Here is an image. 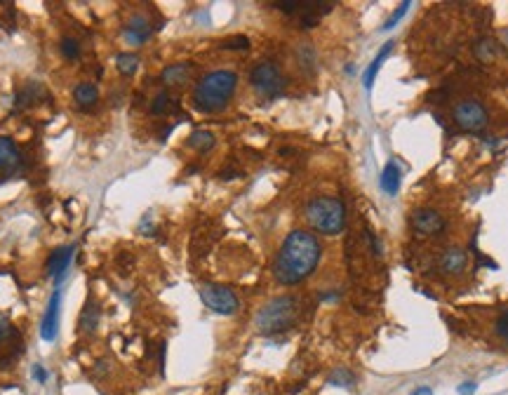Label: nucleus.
<instances>
[{"mask_svg": "<svg viewBox=\"0 0 508 395\" xmlns=\"http://www.w3.org/2000/svg\"><path fill=\"white\" fill-rule=\"evenodd\" d=\"M320 261V243L308 231H292L280 245L273 275L280 285H297L315 271Z\"/></svg>", "mask_w": 508, "mask_h": 395, "instance_id": "nucleus-1", "label": "nucleus"}, {"mask_svg": "<svg viewBox=\"0 0 508 395\" xmlns=\"http://www.w3.org/2000/svg\"><path fill=\"white\" fill-rule=\"evenodd\" d=\"M238 87V76L233 71H212L202 76L193 89V106L202 113H217L226 109Z\"/></svg>", "mask_w": 508, "mask_h": 395, "instance_id": "nucleus-2", "label": "nucleus"}, {"mask_svg": "<svg viewBox=\"0 0 508 395\" xmlns=\"http://www.w3.org/2000/svg\"><path fill=\"white\" fill-rule=\"evenodd\" d=\"M297 310H299V304H297L295 297L271 299V301H268L266 306H261V310L256 313L254 325H256V329H259V334H264V337L283 334L295 325Z\"/></svg>", "mask_w": 508, "mask_h": 395, "instance_id": "nucleus-3", "label": "nucleus"}, {"mask_svg": "<svg viewBox=\"0 0 508 395\" xmlns=\"http://www.w3.org/2000/svg\"><path fill=\"white\" fill-rule=\"evenodd\" d=\"M306 219L315 231L325 236H337L346 226V207L337 198H313L306 205Z\"/></svg>", "mask_w": 508, "mask_h": 395, "instance_id": "nucleus-4", "label": "nucleus"}, {"mask_svg": "<svg viewBox=\"0 0 508 395\" xmlns=\"http://www.w3.org/2000/svg\"><path fill=\"white\" fill-rule=\"evenodd\" d=\"M249 82H252L254 92L261 94L264 99H276L285 89V78L280 73L278 66L271 62L256 64L252 73H249Z\"/></svg>", "mask_w": 508, "mask_h": 395, "instance_id": "nucleus-5", "label": "nucleus"}, {"mask_svg": "<svg viewBox=\"0 0 508 395\" xmlns=\"http://www.w3.org/2000/svg\"><path fill=\"white\" fill-rule=\"evenodd\" d=\"M200 299L207 308L214 310L219 315H233L238 310V297L231 287L224 285H202L200 287Z\"/></svg>", "mask_w": 508, "mask_h": 395, "instance_id": "nucleus-6", "label": "nucleus"}, {"mask_svg": "<svg viewBox=\"0 0 508 395\" xmlns=\"http://www.w3.org/2000/svg\"><path fill=\"white\" fill-rule=\"evenodd\" d=\"M454 123L464 132H482L487 128V111L478 99H464L454 106Z\"/></svg>", "mask_w": 508, "mask_h": 395, "instance_id": "nucleus-7", "label": "nucleus"}, {"mask_svg": "<svg viewBox=\"0 0 508 395\" xmlns=\"http://www.w3.org/2000/svg\"><path fill=\"white\" fill-rule=\"evenodd\" d=\"M59 308H62V290L52 292L50 297V304H47V310L43 315V325H40V337L47 344H52V341L57 339V329H59Z\"/></svg>", "mask_w": 508, "mask_h": 395, "instance_id": "nucleus-8", "label": "nucleus"}, {"mask_svg": "<svg viewBox=\"0 0 508 395\" xmlns=\"http://www.w3.org/2000/svg\"><path fill=\"white\" fill-rule=\"evenodd\" d=\"M73 252H76L73 245H64V247H57L50 254V259H47V273L57 280V287L64 280V275H67L71 261H73Z\"/></svg>", "mask_w": 508, "mask_h": 395, "instance_id": "nucleus-9", "label": "nucleus"}, {"mask_svg": "<svg viewBox=\"0 0 508 395\" xmlns=\"http://www.w3.org/2000/svg\"><path fill=\"white\" fill-rule=\"evenodd\" d=\"M412 226H414L419 233H426V236H433V233H440L445 229V219H442L440 212H435V209H417L414 214H412Z\"/></svg>", "mask_w": 508, "mask_h": 395, "instance_id": "nucleus-10", "label": "nucleus"}, {"mask_svg": "<svg viewBox=\"0 0 508 395\" xmlns=\"http://www.w3.org/2000/svg\"><path fill=\"white\" fill-rule=\"evenodd\" d=\"M21 165V151L10 137H0V172H15Z\"/></svg>", "mask_w": 508, "mask_h": 395, "instance_id": "nucleus-11", "label": "nucleus"}, {"mask_svg": "<svg viewBox=\"0 0 508 395\" xmlns=\"http://www.w3.org/2000/svg\"><path fill=\"white\" fill-rule=\"evenodd\" d=\"M151 33H153V28L144 17H132V19L128 21V28H125V40L137 47V45H144L146 40L151 38Z\"/></svg>", "mask_w": 508, "mask_h": 395, "instance_id": "nucleus-12", "label": "nucleus"}, {"mask_svg": "<svg viewBox=\"0 0 508 395\" xmlns=\"http://www.w3.org/2000/svg\"><path fill=\"white\" fill-rule=\"evenodd\" d=\"M400 177H403V172H400V167L396 160H388L386 167L381 170V177H379V188L384 191L386 195H398L400 191Z\"/></svg>", "mask_w": 508, "mask_h": 395, "instance_id": "nucleus-13", "label": "nucleus"}, {"mask_svg": "<svg viewBox=\"0 0 508 395\" xmlns=\"http://www.w3.org/2000/svg\"><path fill=\"white\" fill-rule=\"evenodd\" d=\"M393 45H396V43H393V40H388V43H386V45L379 50V55H376V57L372 59V64H369V69L362 73V85H365V89H367V92H369V89H372V85H374V78H376V73H379L381 64L386 62V57L391 55Z\"/></svg>", "mask_w": 508, "mask_h": 395, "instance_id": "nucleus-14", "label": "nucleus"}, {"mask_svg": "<svg viewBox=\"0 0 508 395\" xmlns=\"http://www.w3.org/2000/svg\"><path fill=\"white\" fill-rule=\"evenodd\" d=\"M466 261H468V256H466L464 249L450 247L445 254H442L440 266H442V271H445V273H462L466 268Z\"/></svg>", "mask_w": 508, "mask_h": 395, "instance_id": "nucleus-15", "label": "nucleus"}, {"mask_svg": "<svg viewBox=\"0 0 508 395\" xmlns=\"http://www.w3.org/2000/svg\"><path fill=\"white\" fill-rule=\"evenodd\" d=\"M191 71H193V64H172L163 71V82L165 85H184V82L191 78Z\"/></svg>", "mask_w": 508, "mask_h": 395, "instance_id": "nucleus-16", "label": "nucleus"}, {"mask_svg": "<svg viewBox=\"0 0 508 395\" xmlns=\"http://www.w3.org/2000/svg\"><path fill=\"white\" fill-rule=\"evenodd\" d=\"M473 55L480 59V62H485V64H489V62H494V59H497V55H499V45H497V40L494 38H478L475 40V45H473Z\"/></svg>", "mask_w": 508, "mask_h": 395, "instance_id": "nucleus-17", "label": "nucleus"}, {"mask_svg": "<svg viewBox=\"0 0 508 395\" xmlns=\"http://www.w3.org/2000/svg\"><path fill=\"white\" fill-rule=\"evenodd\" d=\"M73 99L80 106H94L99 101V87L94 82H78L73 89Z\"/></svg>", "mask_w": 508, "mask_h": 395, "instance_id": "nucleus-18", "label": "nucleus"}, {"mask_svg": "<svg viewBox=\"0 0 508 395\" xmlns=\"http://www.w3.org/2000/svg\"><path fill=\"white\" fill-rule=\"evenodd\" d=\"M186 143H189V148H193V151L207 153L214 146V134H212V132H207V130H195V132H191V137L186 139Z\"/></svg>", "mask_w": 508, "mask_h": 395, "instance_id": "nucleus-19", "label": "nucleus"}, {"mask_svg": "<svg viewBox=\"0 0 508 395\" xmlns=\"http://www.w3.org/2000/svg\"><path fill=\"white\" fill-rule=\"evenodd\" d=\"M97 325H99V306L94 301H87L85 310L80 315V322H78V329L80 332H94Z\"/></svg>", "mask_w": 508, "mask_h": 395, "instance_id": "nucleus-20", "label": "nucleus"}, {"mask_svg": "<svg viewBox=\"0 0 508 395\" xmlns=\"http://www.w3.org/2000/svg\"><path fill=\"white\" fill-rule=\"evenodd\" d=\"M116 66L123 76H134L137 69H139V57H137L134 52H121V55L116 57Z\"/></svg>", "mask_w": 508, "mask_h": 395, "instance_id": "nucleus-21", "label": "nucleus"}, {"mask_svg": "<svg viewBox=\"0 0 508 395\" xmlns=\"http://www.w3.org/2000/svg\"><path fill=\"white\" fill-rule=\"evenodd\" d=\"M327 384L330 386H339V388H353L356 384V376L349 372L346 367H337L334 372L330 374V379H327Z\"/></svg>", "mask_w": 508, "mask_h": 395, "instance_id": "nucleus-22", "label": "nucleus"}, {"mask_svg": "<svg viewBox=\"0 0 508 395\" xmlns=\"http://www.w3.org/2000/svg\"><path fill=\"white\" fill-rule=\"evenodd\" d=\"M172 104H175V101L170 99V94H167V92H160L158 97L153 99L151 113H155V116H163V113H167V111L172 109Z\"/></svg>", "mask_w": 508, "mask_h": 395, "instance_id": "nucleus-23", "label": "nucleus"}, {"mask_svg": "<svg viewBox=\"0 0 508 395\" xmlns=\"http://www.w3.org/2000/svg\"><path fill=\"white\" fill-rule=\"evenodd\" d=\"M224 50H249V38H245V35H231V38H226L224 43H221Z\"/></svg>", "mask_w": 508, "mask_h": 395, "instance_id": "nucleus-24", "label": "nucleus"}, {"mask_svg": "<svg viewBox=\"0 0 508 395\" xmlns=\"http://www.w3.org/2000/svg\"><path fill=\"white\" fill-rule=\"evenodd\" d=\"M62 55L67 59H78L80 57V45L76 38H62Z\"/></svg>", "mask_w": 508, "mask_h": 395, "instance_id": "nucleus-25", "label": "nucleus"}, {"mask_svg": "<svg viewBox=\"0 0 508 395\" xmlns=\"http://www.w3.org/2000/svg\"><path fill=\"white\" fill-rule=\"evenodd\" d=\"M408 10H410V3H403V5H400V8L391 15V19H388V21L384 24V31H391V28L396 26V24H398L400 19H403L405 15H408Z\"/></svg>", "mask_w": 508, "mask_h": 395, "instance_id": "nucleus-26", "label": "nucleus"}, {"mask_svg": "<svg viewBox=\"0 0 508 395\" xmlns=\"http://www.w3.org/2000/svg\"><path fill=\"white\" fill-rule=\"evenodd\" d=\"M497 334L508 344V310H504V313L499 315V320H497Z\"/></svg>", "mask_w": 508, "mask_h": 395, "instance_id": "nucleus-27", "label": "nucleus"}, {"mask_svg": "<svg viewBox=\"0 0 508 395\" xmlns=\"http://www.w3.org/2000/svg\"><path fill=\"white\" fill-rule=\"evenodd\" d=\"M31 376H33L35 381H38V384H45V381H47V372L43 369V365H33Z\"/></svg>", "mask_w": 508, "mask_h": 395, "instance_id": "nucleus-28", "label": "nucleus"}, {"mask_svg": "<svg viewBox=\"0 0 508 395\" xmlns=\"http://www.w3.org/2000/svg\"><path fill=\"white\" fill-rule=\"evenodd\" d=\"M10 332H12L10 320L5 318V315H0V341H3V339H8V337H10Z\"/></svg>", "mask_w": 508, "mask_h": 395, "instance_id": "nucleus-29", "label": "nucleus"}, {"mask_svg": "<svg viewBox=\"0 0 508 395\" xmlns=\"http://www.w3.org/2000/svg\"><path fill=\"white\" fill-rule=\"evenodd\" d=\"M478 391V384L475 381H466V384L459 386V395H473Z\"/></svg>", "mask_w": 508, "mask_h": 395, "instance_id": "nucleus-30", "label": "nucleus"}, {"mask_svg": "<svg viewBox=\"0 0 508 395\" xmlns=\"http://www.w3.org/2000/svg\"><path fill=\"white\" fill-rule=\"evenodd\" d=\"M410 395H433V391L428 386H421V388H417V391H412Z\"/></svg>", "mask_w": 508, "mask_h": 395, "instance_id": "nucleus-31", "label": "nucleus"}, {"mask_svg": "<svg viewBox=\"0 0 508 395\" xmlns=\"http://www.w3.org/2000/svg\"><path fill=\"white\" fill-rule=\"evenodd\" d=\"M504 38H506V43H508V28H506V33H504Z\"/></svg>", "mask_w": 508, "mask_h": 395, "instance_id": "nucleus-32", "label": "nucleus"}]
</instances>
